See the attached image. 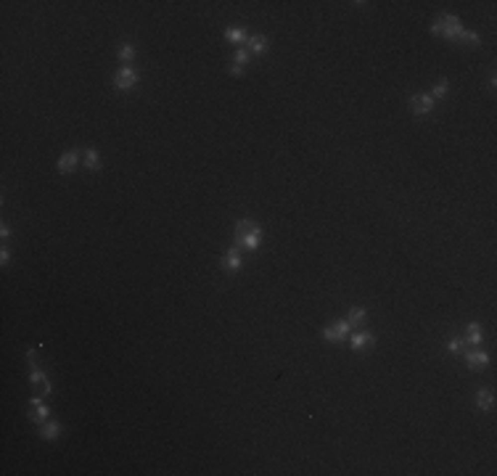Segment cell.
<instances>
[{
  "instance_id": "obj_1",
  "label": "cell",
  "mask_w": 497,
  "mask_h": 476,
  "mask_svg": "<svg viewBox=\"0 0 497 476\" xmlns=\"http://www.w3.org/2000/svg\"><path fill=\"white\" fill-rule=\"evenodd\" d=\"M235 238H238L241 246L246 249H257L259 246V238H262V230H259L257 222L251 220H241L238 225H235Z\"/></svg>"
},
{
  "instance_id": "obj_2",
  "label": "cell",
  "mask_w": 497,
  "mask_h": 476,
  "mask_svg": "<svg viewBox=\"0 0 497 476\" xmlns=\"http://www.w3.org/2000/svg\"><path fill=\"white\" fill-rule=\"evenodd\" d=\"M431 32H434V35L447 37V40H458L463 35V24H460L458 16H439V19L434 21Z\"/></svg>"
},
{
  "instance_id": "obj_3",
  "label": "cell",
  "mask_w": 497,
  "mask_h": 476,
  "mask_svg": "<svg viewBox=\"0 0 497 476\" xmlns=\"http://www.w3.org/2000/svg\"><path fill=\"white\" fill-rule=\"evenodd\" d=\"M349 328H352V325L347 320H336L333 325H328V328L323 331V336L328 341H344V339L349 336Z\"/></svg>"
},
{
  "instance_id": "obj_4",
  "label": "cell",
  "mask_w": 497,
  "mask_h": 476,
  "mask_svg": "<svg viewBox=\"0 0 497 476\" xmlns=\"http://www.w3.org/2000/svg\"><path fill=\"white\" fill-rule=\"evenodd\" d=\"M135 82H138V72H135V69H130V66L119 69V72H116V77H114L116 90H130L132 85H135Z\"/></svg>"
},
{
  "instance_id": "obj_5",
  "label": "cell",
  "mask_w": 497,
  "mask_h": 476,
  "mask_svg": "<svg viewBox=\"0 0 497 476\" xmlns=\"http://www.w3.org/2000/svg\"><path fill=\"white\" fill-rule=\"evenodd\" d=\"M466 365L471 371H482L490 365V355L482 352V349H471V352H466Z\"/></svg>"
},
{
  "instance_id": "obj_6",
  "label": "cell",
  "mask_w": 497,
  "mask_h": 476,
  "mask_svg": "<svg viewBox=\"0 0 497 476\" xmlns=\"http://www.w3.org/2000/svg\"><path fill=\"white\" fill-rule=\"evenodd\" d=\"M80 164V151H66L61 159H58V172L61 175H69V172H74V167Z\"/></svg>"
},
{
  "instance_id": "obj_7",
  "label": "cell",
  "mask_w": 497,
  "mask_h": 476,
  "mask_svg": "<svg viewBox=\"0 0 497 476\" xmlns=\"http://www.w3.org/2000/svg\"><path fill=\"white\" fill-rule=\"evenodd\" d=\"M410 108H412V114H428L434 108V98L431 95H412Z\"/></svg>"
},
{
  "instance_id": "obj_8",
  "label": "cell",
  "mask_w": 497,
  "mask_h": 476,
  "mask_svg": "<svg viewBox=\"0 0 497 476\" xmlns=\"http://www.w3.org/2000/svg\"><path fill=\"white\" fill-rule=\"evenodd\" d=\"M29 418L35 421V423H43L48 418V407H45V402H43V397H40V394L29 402Z\"/></svg>"
},
{
  "instance_id": "obj_9",
  "label": "cell",
  "mask_w": 497,
  "mask_h": 476,
  "mask_svg": "<svg viewBox=\"0 0 497 476\" xmlns=\"http://www.w3.org/2000/svg\"><path fill=\"white\" fill-rule=\"evenodd\" d=\"M29 381L35 383V389L40 391V397H45V394H50V381H48V376L40 371V368H35L32 371V376H29Z\"/></svg>"
},
{
  "instance_id": "obj_10",
  "label": "cell",
  "mask_w": 497,
  "mask_h": 476,
  "mask_svg": "<svg viewBox=\"0 0 497 476\" xmlns=\"http://www.w3.org/2000/svg\"><path fill=\"white\" fill-rule=\"evenodd\" d=\"M238 267H241V252H238V249H227L225 257H222V270L235 273Z\"/></svg>"
},
{
  "instance_id": "obj_11",
  "label": "cell",
  "mask_w": 497,
  "mask_h": 476,
  "mask_svg": "<svg viewBox=\"0 0 497 476\" xmlns=\"http://www.w3.org/2000/svg\"><path fill=\"white\" fill-rule=\"evenodd\" d=\"M476 405L482 407V410H492V407H495V394H492L490 389H482L476 394Z\"/></svg>"
},
{
  "instance_id": "obj_12",
  "label": "cell",
  "mask_w": 497,
  "mask_h": 476,
  "mask_svg": "<svg viewBox=\"0 0 497 476\" xmlns=\"http://www.w3.org/2000/svg\"><path fill=\"white\" fill-rule=\"evenodd\" d=\"M376 341V336L373 333H355L352 336V349H365V347H370Z\"/></svg>"
},
{
  "instance_id": "obj_13",
  "label": "cell",
  "mask_w": 497,
  "mask_h": 476,
  "mask_svg": "<svg viewBox=\"0 0 497 476\" xmlns=\"http://www.w3.org/2000/svg\"><path fill=\"white\" fill-rule=\"evenodd\" d=\"M265 51H267V37L251 35L249 37V53H265Z\"/></svg>"
},
{
  "instance_id": "obj_14",
  "label": "cell",
  "mask_w": 497,
  "mask_h": 476,
  "mask_svg": "<svg viewBox=\"0 0 497 476\" xmlns=\"http://www.w3.org/2000/svg\"><path fill=\"white\" fill-rule=\"evenodd\" d=\"M85 154V167L88 170H100V154L96 151V148H88V151H82Z\"/></svg>"
},
{
  "instance_id": "obj_15",
  "label": "cell",
  "mask_w": 497,
  "mask_h": 476,
  "mask_svg": "<svg viewBox=\"0 0 497 476\" xmlns=\"http://www.w3.org/2000/svg\"><path fill=\"white\" fill-rule=\"evenodd\" d=\"M40 437H43V439H56V437H61V426H58V423H45L43 429H40Z\"/></svg>"
},
{
  "instance_id": "obj_16",
  "label": "cell",
  "mask_w": 497,
  "mask_h": 476,
  "mask_svg": "<svg viewBox=\"0 0 497 476\" xmlns=\"http://www.w3.org/2000/svg\"><path fill=\"white\" fill-rule=\"evenodd\" d=\"M362 320H365V310H362V307H352L349 315H347V323L349 325H360Z\"/></svg>"
},
{
  "instance_id": "obj_17",
  "label": "cell",
  "mask_w": 497,
  "mask_h": 476,
  "mask_svg": "<svg viewBox=\"0 0 497 476\" xmlns=\"http://www.w3.org/2000/svg\"><path fill=\"white\" fill-rule=\"evenodd\" d=\"M482 341V328L476 323H468V341L466 344H479Z\"/></svg>"
},
{
  "instance_id": "obj_18",
  "label": "cell",
  "mask_w": 497,
  "mask_h": 476,
  "mask_svg": "<svg viewBox=\"0 0 497 476\" xmlns=\"http://www.w3.org/2000/svg\"><path fill=\"white\" fill-rule=\"evenodd\" d=\"M225 37L230 40V43H243V40H249V37H246V32H243V29H238V27L227 29V32H225Z\"/></svg>"
},
{
  "instance_id": "obj_19",
  "label": "cell",
  "mask_w": 497,
  "mask_h": 476,
  "mask_svg": "<svg viewBox=\"0 0 497 476\" xmlns=\"http://www.w3.org/2000/svg\"><path fill=\"white\" fill-rule=\"evenodd\" d=\"M447 80H442V82H436V85H434V93H431V98H434V101H436V98H444V95H447Z\"/></svg>"
},
{
  "instance_id": "obj_20",
  "label": "cell",
  "mask_w": 497,
  "mask_h": 476,
  "mask_svg": "<svg viewBox=\"0 0 497 476\" xmlns=\"http://www.w3.org/2000/svg\"><path fill=\"white\" fill-rule=\"evenodd\" d=\"M119 58H122V61H132V58H135V48H132V45H122L119 48Z\"/></svg>"
},
{
  "instance_id": "obj_21",
  "label": "cell",
  "mask_w": 497,
  "mask_h": 476,
  "mask_svg": "<svg viewBox=\"0 0 497 476\" xmlns=\"http://www.w3.org/2000/svg\"><path fill=\"white\" fill-rule=\"evenodd\" d=\"M249 58H251L249 51H243V48H241V51H235V66H241V69H243V64H249Z\"/></svg>"
},
{
  "instance_id": "obj_22",
  "label": "cell",
  "mask_w": 497,
  "mask_h": 476,
  "mask_svg": "<svg viewBox=\"0 0 497 476\" xmlns=\"http://www.w3.org/2000/svg\"><path fill=\"white\" fill-rule=\"evenodd\" d=\"M463 347H466V341H463V339H458V336H452V339L447 341V349H450V352H460Z\"/></svg>"
},
{
  "instance_id": "obj_23",
  "label": "cell",
  "mask_w": 497,
  "mask_h": 476,
  "mask_svg": "<svg viewBox=\"0 0 497 476\" xmlns=\"http://www.w3.org/2000/svg\"><path fill=\"white\" fill-rule=\"evenodd\" d=\"M458 40H463V43H468V45H476V43H479V35H474V32H466V29H463V35H460Z\"/></svg>"
},
{
  "instance_id": "obj_24",
  "label": "cell",
  "mask_w": 497,
  "mask_h": 476,
  "mask_svg": "<svg viewBox=\"0 0 497 476\" xmlns=\"http://www.w3.org/2000/svg\"><path fill=\"white\" fill-rule=\"evenodd\" d=\"M27 360H29V365H32V371L37 368V355H35V349H29L27 352Z\"/></svg>"
},
{
  "instance_id": "obj_25",
  "label": "cell",
  "mask_w": 497,
  "mask_h": 476,
  "mask_svg": "<svg viewBox=\"0 0 497 476\" xmlns=\"http://www.w3.org/2000/svg\"><path fill=\"white\" fill-rule=\"evenodd\" d=\"M0 262H3V265L11 262V254H8V249H3V252H0Z\"/></svg>"
},
{
  "instance_id": "obj_26",
  "label": "cell",
  "mask_w": 497,
  "mask_h": 476,
  "mask_svg": "<svg viewBox=\"0 0 497 476\" xmlns=\"http://www.w3.org/2000/svg\"><path fill=\"white\" fill-rule=\"evenodd\" d=\"M0 236H3V241H8V238H11V230H8L5 225H3V228H0Z\"/></svg>"
}]
</instances>
